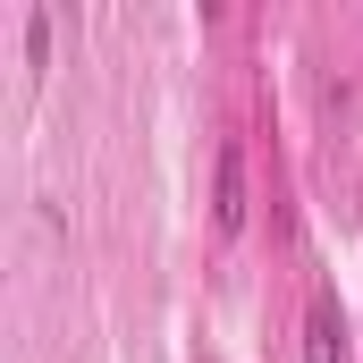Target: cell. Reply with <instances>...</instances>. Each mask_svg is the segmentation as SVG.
Instances as JSON below:
<instances>
[{"mask_svg": "<svg viewBox=\"0 0 363 363\" xmlns=\"http://www.w3.org/2000/svg\"><path fill=\"white\" fill-rule=\"evenodd\" d=\"M26 60H34V68L51 60V9H34V17H26Z\"/></svg>", "mask_w": 363, "mask_h": 363, "instance_id": "3957f363", "label": "cell"}, {"mask_svg": "<svg viewBox=\"0 0 363 363\" xmlns=\"http://www.w3.org/2000/svg\"><path fill=\"white\" fill-rule=\"evenodd\" d=\"M211 211H220V228H245V152H237V144H220V178H211Z\"/></svg>", "mask_w": 363, "mask_h": 363, "instance_id": "7a4b0ae2", "label": "cell"}, {"mask_svg": "<svg viewBox=\"0 0 363 363\" xmlns=\"http://www.w3.org/2000/svg\"><path fill=\"white\" fill-rule=\"evenodd\" d=\"M304 363H347V321H338L330 287H313V304H304Z\"/></svg>", "mask_w": 363, "mask_h": 363, "instance_id": "6da1fadb", "label": "cell"}]
</instances>
